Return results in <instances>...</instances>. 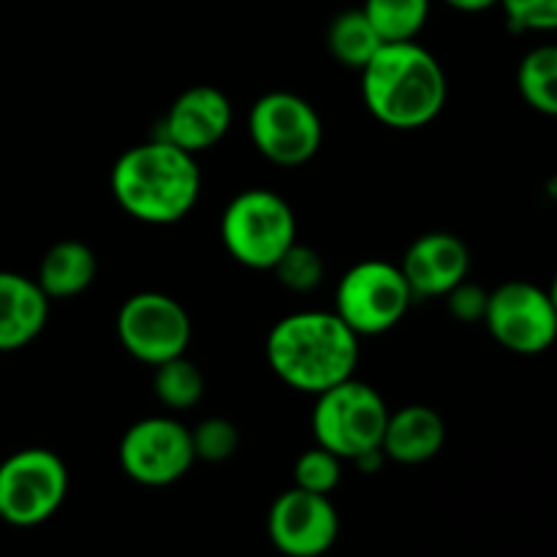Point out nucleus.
Masks as SVG:
<instances>
[{"mask_svg": "<svg viewBox=\"0 0 557 557\" xmlns=\"http://www.w3.org/2000/svg\"><path fill=\"white\" fill-rule=\"evenodd\" d=\"M264 351L283 384L315 397L354 379L359 335L335 310H297L272 326Z\"/></svg>", "mask_w": 557, "mask_h": 557, "instance_id": "nucleus-1", "label": "nucleus"}, {"mask_svg": "<svg viewBox=\"0 0 557 557\" xmlns=\"http://www.w3.org/2000/svg\"><path fill=\"white\" fill-rule=\"evenodd\" d=\"M109 185L125 215L150 226H172L194 212L201 172L196 156L156 136L128 147L114 161Z\"/></svg>", "mask_w": 557, "mask_h": 557, "instance_id": "nucleus-2", "label": "nucleus"}, {"mask_svg": "<svg viewBox=\"0 0 557 557\" xmlns=\"http://www.w3.org/2000/svg\"><path fill=\"white\" fill-rule=\"evenodd\" d=\"M368 112L392 131H417L444 112L446 74L438 58L417 41L381 44L362 71Z\"/></svg>", "mask_w": 557, "mask_h": 557, "instance_id": "nucleus-3", "label": "nucleus"}, {"mask_svg": "<svg viewBox=\"0 0 557 557\" xmlns=\"http://www.w3.org/2000/svg\"><path fill=\"white\" fill-rule=\"evenodd\" d=\"M221 243L237 264L272 272L297 243V215L275 190H239L221 215Z\"/></svg>", "mask_w": 557, "mask_h": 557, "instance_id": "nucleus-4", "label": "nucleus"}, {"mask_svg": "<svg viewBox=\"0 0 557 557\" xmlns=\"http://www.w3.org/2000/svg\"><path fill=\"white\" fill-rule=\"evenodd\" d=\"M389 406L375 386L348 379L315 395L310 430L315 444L346 460L381 449Z\"/></svg>", "mask_w": 557, "mask_h": 557, "instance_id": "nucleus-5", "label": "nucleus"}, {"mask_svg": "<svg viewBox=\"0 0 557 557\" xmlns=\"http://www.w3.org/2000/svg\"><path fill=\"white\" fill-rule=\"evenodd\" d=\"M413 292L400 264L364 259L341 277L335 292V313L359 337H375L395 330L406 319Z\"/></svg>", "mask_w": 557, "mask_h": 557, "instance_id": "nucleus-6", "label": "nucleus"}, {"mask_svg": "<svg viewBox=\"0 0 557 557\" xmlns=\"http://www.w3.org/2000/svg\"><path fill=\"white\" fill-rule=\"evenodd\" d=\"M69 495V468L49 449H22L0 462V520L36 528L54 517Z\"/></svg>", "mask_w": 557, "mask_h": 557, "instance_id": "nucleus-7", "label": "nucleus"}, {"mask_svg": "<svg viewBox=\"0 0 557 557\" xmlns=\"http://www.w3.org/2000/svg\"><path fill=\"white\" fill-rule=\"evenodd\" d=\"M248 134L256 150L275 166H302L324 141V123L308 98L288 90L264 92L250 107Z\"/></svg>", "mask_w": 557, "mask_h": 557, "instance_id": "nucleus-8", "label": "nucleus"}, {"mask_svg": "<svg viewBox=\"0 0 557 557\" xmlns=\"http://www.w3.org/2000/svg\"><path fill=\"white\" fill-rule=\"evenodd\" d=\"M117 341L136 362L158 364L188 351L194 337L188 310L163 292H139L125 299L117 310Z\"/></svg>", "mask_w": 557, "mask_h": 557, "instance_id": "nucleus-9", "label": "nucleus"}, {"mask_svg": "<svg viewBox=\"0 0 557 557\" xmlns=\"http://www.w3.org/2000/svg\"><path fill=\"white\" fill-rule=\"evenodd\" d=\"M482 324L500 348L520 357L549 351L557 341L553 297L531 281H509L493 288Z\"/></svg>", "mask_w": 557, "mask_h": 557, "instance_id": "nucleus-10", "label": "nucleus"}, {"mask_svg": "<svg viewBox=\"0 0 557 557\" xmlns=\"http://www.w3.org/2000/svg\"><path fill=\"white\" fill-rule=\"evenodd\" d=\"M117 457L125 476L145 487H169L196 462L190 430L174 417H147L131 424Z\"/></svg>", "mask_w": 557, "mask_h": 557, "instance_id": "nucleus-11", "label": "nucleus"}, {"mask_svg": "<svg viewBox=\"0 0 557 557\" xmlns=\"http://www.w3.org/2000/svg\"><path fill=\"white\" fill-rule=\"evenodd\" d=\"M267 533L272 547L286 557H321L335 547L341 517L330 495L292 487L270 506Z\"/></svg>", "mask_w": 557, "mask_h": 557, "instance_id": "nucleus-12", "label": "nucleus"}, {"mask_svg": "<svg viewBox=\"0 0 557 557\" xmlns=\"http://www.w3.org/2000/svg\"><path fill=\"white\" fill-rule=\"evenodd\" d=\"M232 123L234 109L226 92L212 85H196L174 98L158 136L183 147L190 156H199L215 147L228 134Z\"/></svg>", "mask_w": 557, "mask_h": 557, "instance_id": "nucleus-13", "label": "nucleus"}, {"mask_svg": "<svg viewBox=\"0 0 557 557\" xmlns=\"http://www.w3.org/2000/svg\"><path fill=\"white\" fill-rule=\"evenodd\" d=\"M400 270L413 297H446L471 272V250L457 234L428 232L408 245Z\"/></svg>", "mask_w": 557, "mask_h": 557, "instance_id": "nucleus-14", "label": "nucleus"}, {"mask_svg": "<svg viewBox=\"0 0 557 557\" xmlns=\"http://www.w3.org/2000/svg\"><path fill=\"white\" fill-rule=\"evenodd\" d=\"M49 319V297L36 277L0 270V354L30 346Z\"/></svg>", "mask_w": 557, "mask_h": 557, "instance_id": "nucleus-15", "label": "nucleus"}, {"mask_svg": "<svg viewBox=\"0 0 557 557\" xmlns=\"http://www.w3.org/2000/svg\"><path fill=\"white\" fill-rule=\"evenodd\" d=\"M446 441V424L435 408L430 406H403L389 411L386 419L384 449L386 460L400 462V466H422L433 460Z\"/></svg>", "mask_w": 557, "mask_h": 557, "instance_id": "nucleus-16", "label": "nucleus"}, {"mask_svg": "<svg viewBox=\"0 0 557 557\" xmlns=\"http://www.w3.org/2000/svg\"><path fill=\"white\" fill-rule=\"evenodd\" d=\"M96 272L98 261L90 245L79 243V239H63V243H54L44 253L36 283L47 294L49 302L52 299H71L79 297L92 286Z\"/></svg>", "mask_w": 557, "mask_h": 557, "instance_id": "nucleus-17", "label": "nucleus"}, {"mask_svg": "<svg viewBox=\"0 0 557 557\" xmlns=\"http://www.w3.org/2000/svg\"><path fill=\"white\" fill-rule=\"evenodd\" d=\"M381 36L368 20L362 9L343 11L332 20L330 30H326V47H330L332 58L346 69L362 71L364 65L373 60V54L381 49Z\"/></svg>", "mask_w": 557, "mask_h": 557, "instance_id": "nucleus-18", "label": "nucleus"}, {"mask_svg": "<svg viewBox=\"0 0 557 557\" xmlns=\"http://www.w3.org/2000/svg\"><path fill=\"white\" fill-rule=\"evenodd\" d=\"M517 90L539 114L557 117V44H539L520 60Z\"/></svg>", "mask_w": 557, "mask_h": 557, "instance_id": "nucleus-19", "label": "nucleus"}, {"mask_svg": "<svg viewBox=\"0 0 557 557\" xmlns=\"http://www.w3.org/2000/svg\"><path fill=\"white\" fill-rule=\"evenodd\" d=\"M362 11L384 44L417 41L428 25L430 0H364Z\"/></svg>", "mask_w": 557, "mask_h": 557, "instance_id": "nucleus-20", "label": "nucleus"}, {"mask_svg": "<svg viewBox=\"0 0 557 557\" xmlns=\"http://www.w3.org/2000/svg\"><path fill=\"white\" fill-rule=\"evenodd\" d=\"M152 389H156L161 406L172 408V411H188V408L199 406L205 397V375L196 368V362H190L183 354V357L158 364Z\"/></svg>", "mask_w": 557, "mask_h": 557, "instance_id": "nucleus-21", "label": "nucleus"}, {"mask_svg": "<svg viewBox=\"0 0 557 557\" xmlns=\"http://www.w3.org/2000/svg\"><path fill=\"white\" fill-rule=\"evenodd\" d=\"M324 270L326 267L319 250L302 243H294L283 253V259L272 267L277 283L294 294H308L313 288H319V283L324 281Z\"/></svg>", "mask_w": 557, "mask_h": 557, "instance_id": "nucleus-22", "label": "nucleus"}, {"mask_svg": "<svg viewBox=\"0 0 557 557\" xmlns=\"http://www.w3.org/2000/svg\"><path fill=\"white\" fill-rule=\"evenodd\" d=\"M343 479V460L330 449L315 444L313 449L302 451L294 462V487L308 493L332 495Z\"/></svg>", "mask_w": 557, "mask_h": 557, "instance_id": "nucleus-23", "label": "nucleus"}, {"mask_svg": "<svg viewBox=\"0 0 557 557\" xmlns=\"http://www.w3.org/2000/svg\"><path fill=\"white\" fill-rule=\"evenodd\" d=\"M190 441H194L196 460L226 462L237 455L239 430L237 424L228 422V419L210 417L201 419V422L190 430Z\"/></svg>", "mask_w": 557, "mask_h": 557, "instance_id": "nucleus-24", "label": "nucleus"}, {"mask_svg": "<svg viewBox=\"0 0 557 557\" xmlns=\"http://www.w3.org/2000/svg\"><path fill=\"white\" fill-rule=\"evenodd\" d=\"M498 5L515 33L557 30V0H500Z\"/></svg>", "mask_w": 557, "mask_h": 557, "instance_id": "nucleus-25", "label": "nucleus"}, {"mask_svg": "<svg viewBox=\"0 0 557 557\" xmlns=\"http://www.w3.org/2000/svg\"><path fill=\"white\" fill-rule=\"evenodd\" d=\"M446 308L455 315L460 324H482L484 313H487V299L490 292L482 288L479 283H471L466 277L462 283H457L449 294H446Z\"/></svg>", "mask_w": 557, "mask_h": 557, "instance_id": "nucleus-26", "label": "nucleus"}, {"mask_svg": "<svg viewBox=\"0 0 557 557\" xmlns=\"http://www.w3.org/2000/svg\"><path fill=\"white\" fill-rule=\"evenodd\" d=\"M444 3L457 11H466V14H479V11H490L493 5H498L500 0H444Z\"/></svg>", "mask_w": 557, "mask_h": 557, "instance_id": "nucleus-27", "label": "nucleus"}, {"mask_svg": "<svg viewBox=\"0 0 557 557\" xmlns=\"http://www.w3.org/2000/svg\"><path fill=\"white\" fill-rule=\"evenodd\" d=\"M547 292H549V297H553V302H555V310H557V272H555V277H553V286H549Z\"/></svg>", "mask_w": 557, "mask_h": 557, "instance_id": "nucleus-28", "label": "nucleus"}]
</instances>
